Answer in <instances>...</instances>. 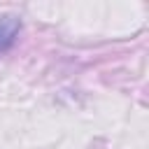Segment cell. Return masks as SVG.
Segmentation results:
<instances>
[{
	"label": "cell",
	"mask_w": 149,
	"mask_h": 149,
	"mask_svg": "<svg viewBox=\"0 0 149 149\" xmlns=\"http://www.w3.org/2000/svg\"><path fill=\"white\" fill-rule=\"evenodd\" d=\"M19 33H21V19L19 16H2L0 19V56L14 47Z\"/></svg>",
	"instance_id": "obj_1"
}]
</instances>
